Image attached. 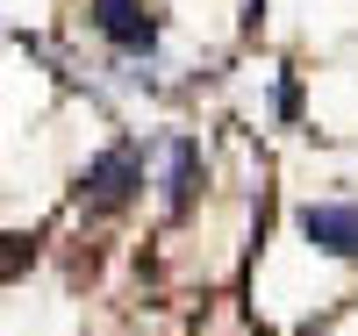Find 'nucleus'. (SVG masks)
<instances>
[{"label": "nucleus", "mask_w": 358, "mask_h": 336, "mask_svg": "<svg viewBox=\"0 0 358 336\" xmlns=\"http://www.w3.org/2000/svg\"><path fill=\"white\" fill-rule=\"evenodd\" d=\"M194 187H201V150H194L187 136H172V143H165V200H172V207H187Z\"/></svg>", "instance_id": "20e7f679"}, {"label": "nucleus", "mask_w": 358, "mask_h": 336, "mask_svg": "<svg viewBox=\"0 0 358 336\" xmlns=\"http://www.w3.org/2000/svg\"><path fill=\"white\" fill-rule=\"evenodd\" d=\"M136 193H143V150H136V143L101 150V158L86 165V179H79V200L101 207V215H108V207H129Z\"/></svg>", "instance_id": "f257e3e1"}, {"label": "nucleus", "mask_w": 358, "mask_h": 336, "mask_svg": "<svg viewBox=\"0 0 358 336\" xmlns=\"http://www.w3.org/2000/svg\"><path fill=\"white\" fill-rule=\"evenodd\" d=\"M301 236L322 258H358V200H308L301 207Z\"/></svg>", "instance_id": "f03ea898"}, {"label": "nucleus", "mask_w": 358, "mask_h": 336, "mask_svg": "<svg viewBox=\"0 0 358 336\" xmlns=\"http://www.w3.org/2000/svg\"><path fill=\"white\" fill-rule=\"evenodd\" d=\"M94 29L115 50H129V57L158 50V15L143 8V0H94Z\"/></svg>", "instance_id": "7ed1b4c3"}]
</instances>
